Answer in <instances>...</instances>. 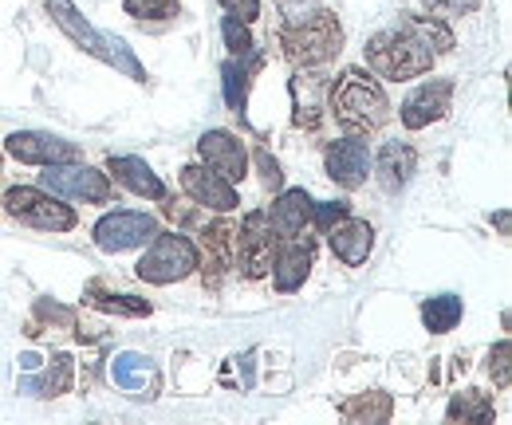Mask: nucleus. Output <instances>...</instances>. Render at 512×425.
I'll return each instance as SVG.
<instances>
[{"instance_id":"obj_30","label":"nucleus","mask_w":512,"mask_h":425,"mask_svg":"<svg viewBox=\"0 0 512 425\" xmlns=\"http://www.w3.org/2000/svg\"><path fill=\"white\" fill-rule=\"evenodd\" d=\"M221 36H225V44H229L233 56H249L253 52V36H249V28L237 16H225L221 20Z\"/></svg>"},{"instance_id":"obj_16","label":"nucleus","mask_w":512,"mask_h":425,"mask_svg":"<svg viewBox=\"0 0 512 425\" xmlns=\"http://www.w3.org/2000/svg\"><path fill=\"white\" fill-rule=\"evenodd\" d=\"M327 237H331V252L343 260V264H363L367 256H371V248H375V229L367 225V221H347L343 217V225H335V229H327Z\"/></svg>"},{"instance_id":"obj_1","label":"nucleus","mask_w":512,"mask_h":425,"mask_svg":"<svg viewBox=\"0 0 512 425\" xmlns=\"http://www.w3.org/2000/svg\"><path fill=\"white\" fill-rule=\"evenodd\" d=\"M453 48V32L442 20L426 16H402L398 24L383 28L375 40H367V63L386 79H414L430 71L438 56Z\"/></svg>"},{"instance_id":"obj_35","label":"nucleus","mask_w":512,"mask_h":425,"mask_svg":"<svg viewBox=\"0 0 512 425\" xmlns=\"http://www.w3.org/2000/svg\"><path fill=\"white\" fill-rule=\"evenodd\" d=\"M256 166H260V178H264V185H268V189H280L284 174H280L276 158H268V150H256Z\"/></svg>"},{"instance_id":"obj_29","label":"nucleus","mask_w":512,"mask_h":425,"mask_svg":"<svg viewBox=\"0 0 512 425\" xmlns=\"http://www.w3.org/2000/svg\"><path fill=\"white\" fill-rule=\"evenodd\" d=\"M99 311H115V315H150V304L146 300H134V296H87Z\"/></svg>"},{"instance_id":"obj_19","label":"nucleus","mask_w":512,"mask_h":425,"mask_svg":"<svg viewBox=\"0 0 512 425\" xmlns=\"http://www.w3.org/2000/svg\"><path fill=\"white\" fill-rule=\"evenodd\" d=\"M71 355H56L48 370H40V374H32V378H24L20 382V394H32V398H60L71 390Z\"/></svg>"},{"instance_id":"obj_6","label":"nucleus","mask_w":512,"mask_h":425,"mask_svg":"<svg viewBox=\"0 0 512 425\" xmlns=\"http://www.w3.org/2000/svg\"><path fill=\"white\" fill-rule=\"evenodd\" d=\"M4 213L24 221V225H36V229H52V233H67L75 229V213L60 205L56 197L40 193V189H28V185H12L4 189Z\"/></svg>"},{"instance_id":"obj_28","label":"nucleus","mask_w":512,"mask_h":425,"mask_svg":"<svg viewBox=\"0 0 512 425\" xmlns=\"http://www.w3.org/2000/svg\"><path fill=\"white\" fill-rule=\"evenodd\" d=\"M134 20H170L178 16V0H123Z\"/></svg>"},{"instance_id":"obj_25","label":"nucleus","mask_w":512,"mask_h":425,"mask_svg":"<svg viewBox=\"0 0 512 425\" xmlns=\"http://www.w3.org/2000/svg\"><path fill=\"white\" fill-rule=\"evenodd\" d=\"M449 422H493V402L485 398V394H477V390H465V394H457L453 402H449L446 410Z\"/></svg>"},{"instance_id":"obj_5","label":"nucleus","mask_w":512,"mask_h":425,"mask_svg":"<svg viewBox=\"0 0 512 425\" xmlns=\"http://www.w3.org/2000/svg\"><path fill=\"white\" fill-rule=\"evenodd\" d=\"M197 268V248L190 237L178 233H154L146 256L138 260V280L146 284H178Z\"/></svg>"},{"instance_id":"obj_18","label":"nucleus","mask_w":512,"mask_h":425,"mask_svg":"<svg viewBox=\"0 0 512 425\" xmlns=\"http://www.w3.org/2000/svg\"><path fill=\"white\" fill-rule=\"evenodd\" d=\"M111 174L127 185L130 193H138V197H150V201L166 197V185H162V178H158V174H154V170H150L142 158H130V154H123V158H111Z\"/></svg>"},{"instance_id":"obj_31","label":"nucleus","mask_w":512,"mask_h":425,"mask_svg":"<svg viewBox=\"0 0 512 425\" xmlns=\"http://www.w3.org/2000/svg\"><path fill=\"white\" fill-rule=\"evenodd\" d=\"M280 12H284V24L296 28L320 12V0H280Z\"/></svg>"},{"instance_id":"obj_21","label":"nucleus","mask_w":512,"mask_h":425,"mask_svg":"<svg viewBox=\"0 0 512 425\" xmlns=\"http://www.w3.org/2000/svg\"><path fill=\"white\" fill-rule=\"evenodd\" d=\"M323 91H327V79L323 75H296L292 79V95H296V126H316L323 111Z\"/></svg>"},{"instance_id":"obj_3","label":"nucleus","mask_w":512,"mask_h":425,"mask_svg":"<svg viewBox=\"0 0 512 425\" xmlns=\"http://www.w3.org/2000/svg\"><path fill=\"white\" fill-rule=\"evenodd\" d=\"M331 111H335V119H339L343 130H355V134L379 130L386 115H390L383 87L367 71H359V67L343 71L339 83L331 87Z\"/></svg>"},{"instance_id":"obj_36","label":"nucleus","mask_w":512,"mask_h":425,"mask_svg":"<svg viewBox=\"0 0 512 425\" xmlns=\"http://www.w3.org/2000/svg\"><path fill=\"white\" fill-rule=\"evenodd\" d=\"M430 12H438V16H461V12H469V8H477V0H422Z\"/></svg>"},{"instance_id":"obj_12","label":"nucleus","mask_w":512,"mask_h":425,"mask_svg":"<svg viewBox=\"0 0 512 425\" xmlns=\"http://www.w3.org/2000/svg\"><path fill=\"white\" fill-rule=\"evenodd\" d=\"M449 99H453V79H430L422 83L406 103H402V126L406 130H422L430 122L446 119Z\"/></svg>"},{"instance_id":"obj_10","label":"nucleus","mask_w":512,"mask_h":425,"mask_svg":"<svg viewBox=\"0 0 512 425\" xmlns=\"http://www.w3.org/2000/svg\"><path fill=\"white\" fill-rule=\"evenodd\" d=\"M197 154L209 170H217L229 182H241L249 174V154H245L241 138H233L229 130H205L197 142Z\"/></svg>"},{"instance_id":"obj_20","label":"nucleus","mask_w":512,"mask_h":425,"mask_svg":"<svg viewBox=\"0 0 512 425\" xmlns=\"http://www.w3.org/2000/svg\"><path fill=\"white\" fill-rule=\"evenodd\" d=\"M414 166H418L414 146H406V142H390V146H383V154H379V182H383V189H390V193L402 189V185L410 182Z\"/></svg>"},{"instance_id":"obj_33","label":"nucleus","mask_w":512,"mask_h":425,"mask_svg":"<svg viewBox=\"0 0 512 425\" xmlns=\"http://www.w3.org/2000/svg\"><path fill=\"white\" fill-rule=\"evenodd\" d=\"M312 217H316V225H320V233L327 229H335L343 217H347V205L343 201H327V205H312Z\"/></svg>"},{"instance_id":"obj_22","label":"nucleus","mask_w":512,"mask_h":425,"mask_svg":"<svg viewBox=\"0 0 512 425\" xmlns=\"http://www.w3.org/2000/svg\"><path fill=\"white\" fill-rule=\"evenodd\" d=\"M111 378L123 390H150L154 386V359H146L138 351H123L111 359Z\"/></svg>"},{"instance_id":"obj_7","label":"nucleus","mask_w":512,"mask_h":425,"mask_svg":"<svg viewBox=\"0 0 512 425\" xmlns=\"http://www.w3.org/2000/svg\"><path fill=\"white\" fill-rule=\"evenodd\" d=\"M40 185L52 197H75V201H95V205H107L111 201L107 174H99L91 166H75V162H52V166H44Z\"/></svg>"},{"instance_id":"obj_9","label":"nucleus","mask_w":512,"mask_h":425,"mask_svg":"<svg viewBox=\"0 0 512 425\" xmlns=\"http://www.w3.org/2000/svg\"><path fill=\"white\" fill-rule=\"evenodd\" d=\"M4 150L16 158V162H28V166H52V162H79V146L56 138V134H40V130H16L8 134Z\"/></svg>"},{"instance_id":"obj_27","label":"nucleus","mask_w":512,"mask_h":425,"mask_svg":"<svg viewBox=\"0 0 512 425\" xmlns=\"http://www.w3.org/2000/svg\"><path fill=\"white\" fill-rule=\"evenodd\" d=\"M241 60H245V56H241ZM241 60H229L225 71H221V75H225V99H229V107H233L237 115L245 111V63Z\"/></svg>"},{"instance_id":"obj_13","label":"nucleus","mask_w":512,"mask_h":425,"mask_svg":"<svg viewBox=\"0 0 512 425\" xmlns=\"http://www.w3.org/2000/svg\"><path fill=\"white\" fill-rule=\"evenodd\" d=\"M327 174L343 189H359L371 174V146L363 138H343L327 150Z\"/></svg>"},{"instance_id":"obj_2","label":"nucleus","mask_w":512,"mask_h":425,"mask_svg":"<svg viewBox=\"0 0 512 425\" xmlns=\"http://www.w3.org/2000/svg\"><path fill=\"white\" fill-rule=\"evenodd\" d=\"M48 16L60 24V32H64L67 40L79 44L87 56L111 63L115 71L130 75L134 83H146V71H142V63L134 60V52H130L127 44H123L119 36H111V32H99V28H95L71 0H48Z\"/></svg>"},{"instance_id":"obj_24","label":"nucleus","mask_w":512,"mask_h":425,"mask_svg":"<svg viewBox=\"0 0 512 425\" xmlns=\"http://www.w3.org/2000/svg\"><path fill=\"white\" fill-rule=\"evenodd\" d=\"M390 398L379 394V390H371V394H359V398H351V402H343V418L347 422H386L390 418Z\"/></svg>"},{"instance_id":"obj_15","label":"nucleus","mask_w":512,"mask_h":425,"mask_svg":"<svg viewBox=\"0 0 512 425\" xmlns=\"http://www.w3.org/2000/svg\"><path fill=\"white\" fill-rule=\"evenodd\" d=\"M264 217H268L272 233H280V237H296V233L312 221V197H308V189H284V193L276 197L272 213H264Z\"/></svg>"},{"instance_id":"obj_26","label":"nucleus","mask_w":512,"mask_h":425,"mask_svg":"<svg viewBox=\"0 0 512 425\" xmlns=\"http://www.w3.org/2000/svg\"><path fill=\"white\" fill-rule=\"evenodd\" d=\"M233 241H237L233 225H213V229H205V256H213V260H209L213 284H217V272H225L229 260H233Z\"/></svg>"},{"instance_id":"obj_11","label":"nucleus","mask_w":512,"mask_h":425,"mask_svg":"<svg viewBox=\"0 0 512 425\" xmlns=\"http://www.w3.org/2000/svg\"><path fill=\"white\" fill-rule=\"evenodd\" d=\"M182 189L190 193L197 205L217 209V213H233V209L241 205L233 182L221 178L217 170H205V166H186V170H182Z\"/></svg>"},{"instance_id":"obj_4","label":"nucleus","mask_w":512,"mask_h":425,"mask_svg":"<svg viewBox=\"0 0 512 425\" xmlns=\"http://www.w3.org/2000/svg\"><path fill=\"white\" fill-rule=\"evenodd\" d=\"M280 44H284V56L296 63V67H316V63H327L339 52L343 28H339V20L331 12L320 8L312 20H304L296 28H284Z\"/></svg>"},{"instance_id":"obj_34","label":"nucleus","mask_w":512,"mask_h":425,"mask_svg":"<svg viewBox=\"0 0 512 425\" xmlns=\"http://www.w3.org/2000/svg\"><path fill=\"white\" fill-rule=\"evenodd\" d=\"M229 16H237L241 24H249V20H256L260 16V0H217Z\"/></svg>"},{"instance_id":"obj_17","label":"nucleus","mask_w":512,"mask_h":425,"mask_svg":"<svg viewBox=\"0 0 512 425\" xmlns=\"http://www.w3.org/2000/svg\"><path fill=\"white\" fill-rule=\"evenodd\" d=\"M312 272V244H288L276 252L272 260V276H276V288L280 292H296Z\"/></svg>"},{"instance_id":"obj_14","label":"nucleus","mask_w":512,"mask_h":425,"mask_svg":"<svg viewBox=\"0 0 512 425\" xmlns=\"http://www.w3.org/2000/svg\"><path fill=\"white\" fill-rule=\"evenodd\" d=\"M233 244H237V260H241V268H245L249 280L264 276L272 268V225H268L264 213H253Z\"/></svg>"},{"instance_id":"obj_32","label":"nucleus","mask_w":512,"mask_h":425,"mask_svg":"<svg viewBox=\"0 0 512 425\" xmlns=\"http://www.w3.org/2000/svg\"><path fill=\"white\" fill-rule=\"evenodd\" d=\"M489 374L497 378V386H501V390L512 382V374H509V339H501V343L493 347V355H489Z\"/></svg>"},{"instance_id":"obj_23","label":"nucleus","mask_w":512,"mask_h":425,"mask_svg":"<svg viewBox=\"0 0 512 425\" xmlns=\"http://www.w3.org/2000/svg\"><path fill=\"white\" fill-rule=\"evenodd\" d=\"M461 311H465L461 296H449L446 292V296H434V300L422 304V323H426V331L446 335V331H453L461 323Z\"/></svg>"},{"instance_id":"obj_8","label":"nucleus","mask_w":512,"mask_h":425,"mask_svg":"<svg viewBox=\"0 0 512 425\" xmlns=\"http://www.w3.org/2000/svg\"><path fill=\"white\" fill-rule=\"evenodd\" d=\"M158 233V221L150 213H130V209H119V213H107L99 225H95V244L103 252H127V248H138Z\"/></svg>"}]
</instances>
